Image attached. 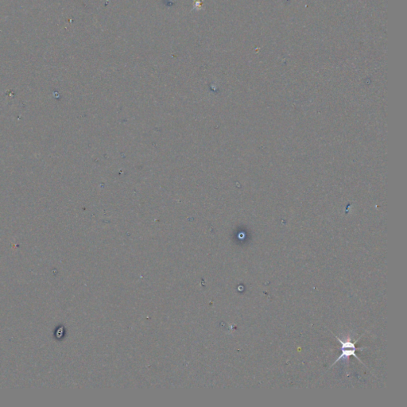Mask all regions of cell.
Returning <instances> with one entry per match:
<instances>
[{
  "mask_svg": "<svg viewBox=\"0 0 407 407\" xmlns=\"http://www.w3.org/2000/svg\"><path fill=\"white\" fill-rule=\"evenodd\" d=\"M336 339L337 340L340 341V344L342 345V348H341V351H342V354L337 358V360L335 361V363H333V365H334L335 363H337V361L340 360L341 359H348L350 356H354V357L356 358V359H359V362L362 363L361 360L358 358V356H356V350H363V348H357L356 347V343H352L351 342V340L350 339H348L346 340H340L339 337H336Z\"/></svg>",
  "mask_w": 407,
  "mask_h": 407,
  "instance_id": "6da1fadb",
  "label": "cell"
}]
</instances>
